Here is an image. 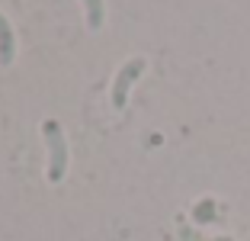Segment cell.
<instances>
[{
    "label": "cell",
    "instance_id": "1",
    "mask_svg": "<svg viewBox=\"0 0 250 241\" xmlns=\"http://www.w3.org/2000/svg\"><path fill=\"white\" fill-rule=\"evenodd\" d=\"M42 135H45V142H48V180L58 183V180H64V174H67V142H64V132H61V125L55 122V119H45Z\"/></svg>",
    "mask_w": 250,
    "mask_h": 241
},
{
    "label": "cell",
    "instance_id": "2",
    "mask_svg": "<svg viewBox=\"0 0 250 241\" xmlns=\"http://www.w3.org/2000/svg\"><path fill=\"white\" fill-rule=\"evenodd\" d=\"M141 71H145V58H132V61H125V65L119 68L116 80H112V106H116V110L125 106L128 90H132V84L141 77Z\"/></svg>",
    "mask_w": 250,
    "mask_h": 241
},
{
    "label": "cell",
    "instance_id": "3",
    "mask_svg": "<svg viewBox=\"0 0 250 241\" xmlns=\"http://www.w3.org/2000/svg\"><path fill=\"white\" fill-rule=\"evenodd\" d=\"M13 55H16V36H13V26L3 13H0V65L7 68L13 65Z\"/></svg>",
    "mask_w": 250,
    "mask_h": 241
},
{
    "label": "cell",
    "instance_id": "4",
    "mask_svg": "<svg viewBox=\"0 0 250 241\" xmlns=\"http://www.w3.org/2000/svg\"><path fill=\"white\" fill-rule=\"evenodd\" d=\"M83 10H87V26L90 29H100L103 26V16H106L103 0H83Z\"/></svg>",
    "mask_w": 250,
    "mask_h": 241
},
{
    "label": "cell",
    "instance_id": "5",
    "mask_svg": "<svg viewBox=\"0 0 250 241\" xmlns=\"http://www.w3.org/2000/svg\"><path fill=\"white\" fill-rule=\"evenodd\" d=\"M180 241H231V238H206V235H199L196 228H189V225H180Z\"/></svg>",
    "mask_w": 250,
    "mask_h": 241
},
{
    "label": "cell",
    "instance_id": "6",
    "mask_svg": "<svg viewBox=\"0 0 250 241\" xmlns=\"http://www.w3.org/2000/svg\"><path fill=\"white\" fill-rule=\"evenodd\" d=\"M218 216H215V206L212 203H199L196 206V222H215Z\"/></svg>",
    "mask_w": 250,
    "mask_h": 241
}]
</instances>
